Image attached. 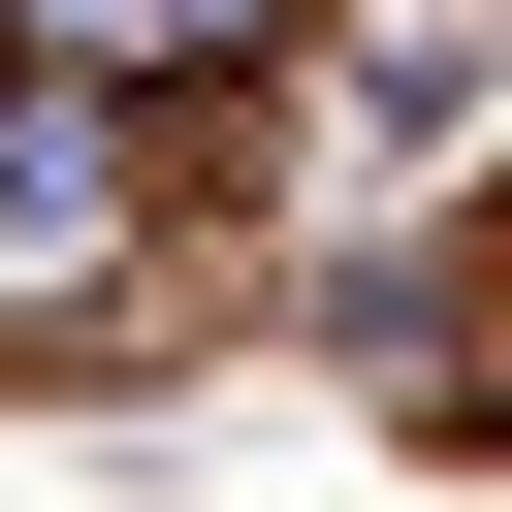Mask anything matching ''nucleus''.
Instances as JSON below:
<instances>
[{
    "label": "nucleus",
    "instance_id": "obj_1",
    "mask_svg": "<svg viewBox=\"0 0 512 512\" xmlns=\"http://www.w3.org/2000/svg\"><path fill=\"white\" fill-rule=\"evenodd\" d=\"M320 64V0H0V96H128V128H256Z\"/></svg>",
    "mask_w": 512,
    "mask_h": 512
}]
</instances>
